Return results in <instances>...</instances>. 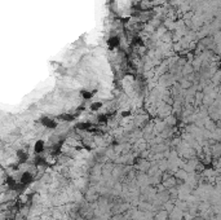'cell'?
<instances>
[{"label": "cell", "instance_id": "6da1fadb", "mask_svg": "<svg viewBox=\"0 0 221 220\" xmlns=\"http://www.w3.org/2000/svg\"><path fill=\"white\" fill-rule=\"evenodd\" d=\"M42 123L44 124L45 127H48V128H53V127H56V122L53 120L52 118H42Z\"/></svg>", "mask_w": 221, "mask_h": 220}, {"label": "cell", "instance_id": "7a4b0ae2", "mask_svg": "<svg viewBox=\"0 0 221 220\" xmlns=\"http://www.w3.org/2000/svg\"><path fill=\"white\" fill-rule=\"evenodd\" d=\"M109 47L110 48H115V47H118L119 45V38L118 36H113V38H110L109 39Z\"/></svg>", "mask_w": 221, "mask_h": 220}]
</instances>
